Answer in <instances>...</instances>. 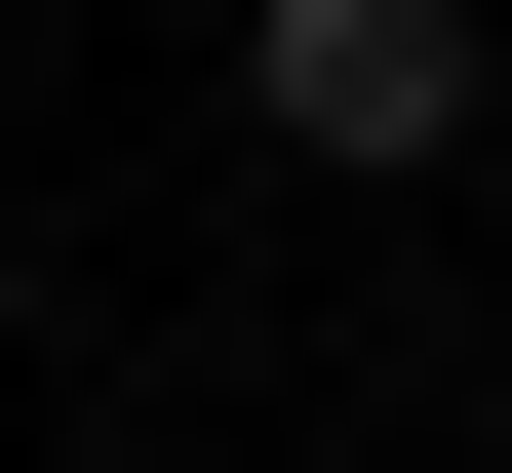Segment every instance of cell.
<instances>
[{
    "label": "cell",
    "mask_w": 512,
    "mask_h": 473,
    "mask_svg": "<svg viewBox=\"0 0 512 473\" xmlns=\"http://www.w3.org/2000/svg\"><path fill=\"white\" fill-rule=\"evenodd\" d=\"M473 79H512L473 0H237V119L276 158H473Z\"/></svg>",
    "instance_id": "cell-1"
}]
</instances>
